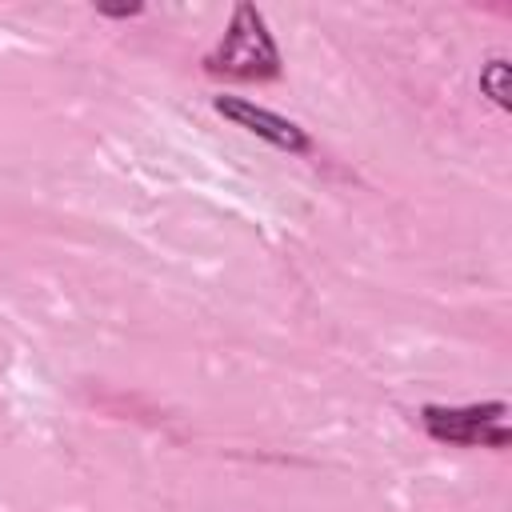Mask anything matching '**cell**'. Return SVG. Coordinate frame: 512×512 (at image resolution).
I'll return each instance as SVG.
<instances>
[{
    "label": "cell",
    "mask_w": 512,
    "mask_h": 512,
    "mask_svg": "<svg viewBox=\"0 0 512 512\" xmlns=\"http://www.w3.org/2000/svg\"><path fill=\"white\" fill-rule=\"evenodd\" d=\"M420 424L432 440L456 448H508V404H424Z\"/></svg>",
    "instance_id": "obj_2"
},
{
    "label": "cell",
    "mask_w": 512,
    "mask_h": 512,
    "mask_svg": "<svg viewBox=\"0 0 512 512\" xmlns=\"http://www.w3.org/2000/svg\"><path fill=\"white\" fill-rule=\"evenodd\" d=\"M480 92H484L500 112L512 108V68H508L504 56H492V60L480 68Z\"/></svg>",
    "instance_id": "obj_4"
},
{
    "label": "cell",
    "mask_w": 512,
    "mask_h": 512,
    "mask_svg": "<svg viewBox=\"0 0 512 512\" xmlns=\"http://www.w3.org/2000/svg\"><path fill=\"white\" fill-rule=\"evenodd\" d=\"M96 12H100V16H112V20H128V16H140L144 4H100Z\"/></svg>",
    "instance_id": "obj_5"
},
{
    "label": "cell",
    "mask_w": 512,
    "mask_h": 512,
    "mask_svg": "<svg viewBox=\"0 0 512 512\" xmlns=\"http://www.w3.org/2000/svg\"><path fill=\"white\" fill-rule=\"evenodd\" d=\"M212 76L228 80H276L280 76V48L268 32V20L256 4H236L220 44L204 56Z\"/></svg>",
    "instance_id": "obj_1"
},
{
    "label": "cell",
    "mask_w": 512,
    "mask_h": 512,
    "mask_svg": "<svg viewBox=\"0 0 512 512\" xmlns=\"http://www.w3.org/2000/svg\"><path fill=\"white\" fill-rule=\"evenodd\" d=\"M216 112H220L224 120H232L236 128H244V132L260 136V140H268V144L280 148V152L300 156V152L312 148L308 132H304L296 120H288V116H280V112H272V108H260V104H252V100H244V96H216Z\"/></svg>",
    "instance_id": "obj_3"
}]
</instances>
